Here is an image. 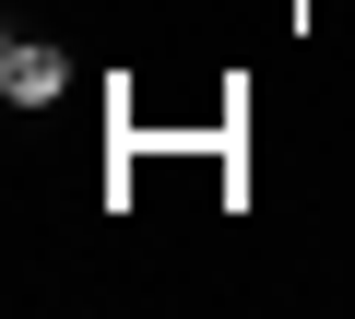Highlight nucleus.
<instances>
[{
	"label": "nucleus",
	"instance_id": "nucleus-1",
	"mask_svg": "<svg viewBox=\"0 0 355 319\" xmlns=\"http://www.w3.org/2000/svg\"><path fill=\"white\" fill-rule=\"evenodd\" d=\"M60 83H71V60L48 48V36H0V95H12V107H60Z\"/></svg>",
	"mask_w": 355,
	"mask_h": 319
}]
</instances>
